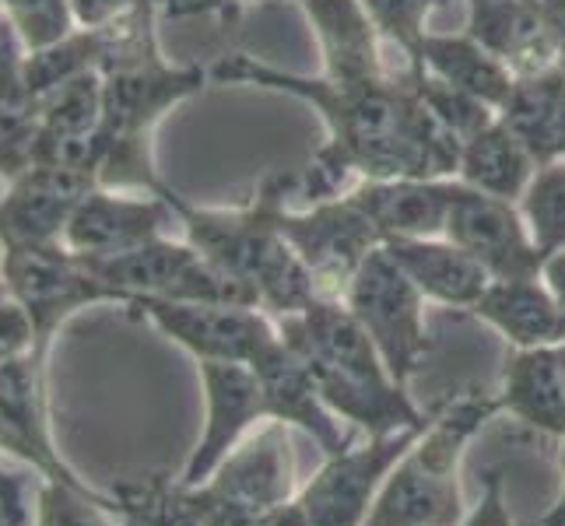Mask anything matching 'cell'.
<instances>
[{
    "label": "cell",
    "mask_w": 565,
    "mask_h": 526,
    "mask_svg": "<svg viewBox=\"0 0 565 526\" xmlns=\"http://www.w3.org/2000/svg\"><path fill=\"white\" fill-rule=\"evenodd\" d=\"M201 383H204V404H207V425L190 453L180 484H204L218 463L236 450V446L257 428V421H267L264 386L253 373V365L243 362H198Z\"/></svg>",
    "instance_id": "cell-12"
},
{
    "label": "cell",
    "mask_w": 565,
    "mask_h": 526,
    "mask_svg": "<svg viewBox=\"0 0 565 526\" xmlns=\"http://www.w3.org/2000/svg\"><path fill=\"white\" fill-rule=\"evenodd\" d=\"M278 334L309 365L320 400L369 439L433 421L341 299H313L302 313L281 316Z\"/></svg>",
    "instance_id": "cell-3"
},
{
    "label": "cell",
    "mask_w": 565,
    "mask_h": 526,
    "mask_svg": "<svg viewBox=\"0 0 565 526\" xmlns=\"http://www.w3.org/2000/svg\"><path fill=\"white\" fill-rule=\"evenodd\" d=\"M11 291H8V285H4V278H0V299H8Z\"/></svg>",
    "instance_id": "cell-42"
},
{
    "label": "cell",
    "mask_w": 565,
    "mask_h": 526,
    "mask_svg": "<svg viewBox=\"0 0 565 526\" xmlns=\"http://www.w3.org/2000/svg\"><path fill=\"white\" fill-rule=\"evenodd\" d=\"M555 159H565V92L558 95L548 133H544V148H541V162H555Z\"/></svg>",
    "instance_id": "cell-37"
},
{
    "label": "cell",
    "mask_w": 565,
    "mask_h": 526,
    "mask_svg": "<svg viewBox=\"0 0 565 526\" xmlns=\"http://www.w3.org/2000/svg\"><path fill=\"white\" fill-rule=\"evenodd\" d=\"M460 526H513L510 502H505V474H502V466H492V471L484 474L481 498H478L475 509H467Z\"/></svg>",
    "instance_id": "cell-33"
},
{
    "label": "cell",
    "mask_w": 565,
    "mask_h": 526,
    "mask_svg": "<svg viewBox=\"0 0 565 526\" xmlns=\"http://www.w3.org/2000/svg\"><path fill=\"white\" fill-rule=\"evenodd\" d=\"M407 77H412V85L418 92V99L425 103V109L433 112L460 144L467 138H475L478 130H484L499 116L492 106H484L481 99H475V95L439 82V77H433L428 71H407Z\"/></svg>",
    "instance_id": "cell-29"
},
{
    "label": "cell",
    "mask_w": 565,
    "mask_h": 526,
    "mask_svg": "<svg viewBox=\"0 0 565 526\" xmlns=\"http://www.w3.org/2000/svg\"><path fill=\"white\" fill-rule=\"evenodd\" d=\"M369 18L380 32L383 43L397 46L404 56V71H418V56L425 35L433 32L428 22L439 8H446L450 0H362Z\"/></svg>",
    "instance_id": "cell-28"
},
{
    "label": "cell",
    "mask_w": 565,
    "mask_h": 526,
    "mask_svg": "<svg viewBox=\"0 0 565 526\" xmlns=\"http://www.w3.org/2000/svg\"><path fill=\"white\" fill-rule=\"evenodd\" d=\"M25 505H22V481L14 474L0 471V526H22Z\"/></svg>",
    "instance_id": "cell-35"
},
{
    "label": "cell",
    "mask_w": 565,
    "mask_h": 526,
    "mask_svg": "<svg viewBox=\"0 0 565 526\" xmlns=\"http://www.w3.org/2000/svg\"><path fill=\"white\" fill-rule=\"evenodd\" d=\"M264 386L267 421H281L288 428H299L313 439L323 457L344 453L348 446H355L352 432L341 425V418L320 400L317 383L309 376V365L302 362L299 351H291L281 334L270 337L260 355L249 362Z\"/></svg>",
    "instance_id": "cell-15"
},
{
    "label": "cell",
    "mask_w": 565,
    "mask_h": 526,
    "mask_svg": "<svg viewBox=\"0 0 565 526\" xmlns=\"http://www.w3.org/2000/svg\"><path fill=\"white\" fill-rule=\"evenodd\" d=\"M35 351V326L29 309L18 299H0V365Z\"/></svg>",
    "instance_id": "cell-32"
},
{
    "label": "cell",
    "mask_w": 565,
    "mask_h": 526,
    "mask_svg": "<svg viewBox=\"0 0 565 526\" xmlns=\"http://www.w3.org/2000/svg\"><path fill=\"white\" fill-rule=\"evenodd\" d=\"M463 32L495 53L516 77H534L562 64L555 35L534 0H467Z\"/></svg>",
    "instance_id": "cell-17"
},
{
    "label": "cell",
    "mask_w": 565,
    "mask_h": 526,
    "mask_svg": "<svg viewBox=\"0 0 565 526\" xmlns=\"http://www.w3.org/2000/svg\"><path fill=\"white\" fill-rule=\"evenodd\" d=\"M249 4H275V0H177V4L166 11L172 18H186V14H225V11H239Z\"/></svg>",
    "instance_id": "cell-36"
},
{
    "label": "cell",
    "mask_w": 565,
    "mask_h": 526,
    "mask_svg": "<svg viewBox=\"0 0 565 526\" xmlns=\"http://www.w3.org/2000/svg\"><path fill=\"white\" fill-rule=\"evenodd\" d=\"M495 415H502L495 394H463L436 411L386 474L365 526H460L467 516L460 463Z\"/></svg>",
    "instance_id": "cell-4"
},
{
    "label": "cell",
    "mask_w": 565,
    "mask_h": 526,
    "mask_svg": "<svg viewBox=\"0 0 565 526\" xmlns=\"http://www.w3.org/2000/svg\"><path fill=\"white\" fill-rule=\"evenodd\" d=\"M0 450H8V453H14V457H22V460H29L32 466H35V453H32V446L18 436V428L8 421V415L0 411Z\"/></svg>",
    "instance_id": "cell-39"
},
{
    "label": "cell",
    "mask_w": 565,
    "mask_h": 526,
    "mask_svg": "<svg viewBox=\"0 0 565 526\" xmlns=\"http://www.w3.org/2000/svg\"><path fill=\"white\" fill-rule=\"evenodd\" d=\"M103 120V74L88 71L43 95L32 165H77L99 172L95 133Z\"/></svg>",
    "instance_id": "cell-16"
},
{
    "label": "cell",
    "mask_w": 565,
    "mask_h": 526,
    "mask_svg": "<svg viewBox=\"0 0 565 526\" xmlns=\"http://www.w3.org/2000/svg\"><path fill=\"white\" fill-rule=\"evenodd\" d=\"M0 278H4L11 299H18L32 316L35 326V351L32 355L43 362L46 344L53 330L61 326L71 313L95 302H120L130 299L120 288L95 278L82 264L77 253H71L64 243H14L4 246L0 257Z\"/></svg>",
    "instance_id": "cell-6"
},
{
    "label": "cell",
    "mask_w": 565,
    "mask_h": 526,
    "mask_svg": "<svg viewBox=\"0 0 565 526\" xmlns=\"http://www.w3.org/2000/svg\"><path fill=\"white\" fill-rule=\"evenodd\" d=\"M558 358H562V365H565V341L558 344Z\"/></svg>",
    "instance_id": "cell-43"
},
{
    "label": "cell",
    "mask_w": 565,
    "mask_h": 526,
    "mask_svg": "<svg viewBox=\"0 0 565 526\" xmlns=\"http://www.w3.org/2000/svg\"><path fill=\"white\" fill-rule=\"evenodd\" d=\"M562 67H565V61H562Z\"/></svg>",
    "instance_id": "cell-44"
},
{
    "label": "cell",
    "mask_w": 565,
    "mask_h": 526,
    "mask_svg": "<svg viewBox=\"0 0 565 526\" xmlns=\"http://www.w3.org/2000/svg\"><path fill=\"white\" fill-rule=\"evenodd\" d=\"M534 169L537 159L527 151V144L495 116L489 127L460 144L457 180L471 190L489 193V197L516 204L523 197V190H527Z\"/></svg>",
    "instance_id": "cell-25"
},
{
    "label": "cell",
    "mask_w": 565,
    "mask_h": 526,
    "mask_svg": "<svg viewBox=\"0 0 565 526\" xmlns=\"http://www.w3.org/2000/svg\"><path fill=\"white\" fill-rule=\"evenodd\" d=\"M457 175L446 180H359L352 197L386 239H436L446 232Z\"/></svg>",
    "instance_id": "cell-18"
},
{
    "label": "cell",
    "mask_w": 565,
    "mask_h": 526,
    "mask_svg": "<svg viewBox=\"0 0 565 526\" xmlns=\"http://www.w3.org/2000/svg\"><path fill=\"white\" fill-rule=\"evenodd\" d=\"M541 18H544V25H548V32L555 35V43H558V53H562V61H565V0H534Z\"/></svg>",
    "instance_id": "cell-38"
},
{
    "label": "cell",
    "mask_w": 565,
    "mask_h": 526,
    "mask_svg": "<svg viewBox=\"0 0 565 526\" xmlns=\"http://www.w3.org/2000/svg\"><path fill=\"white\" fill-rule=\"evenodd\" d=\"M341 302L352 309V316L362 323V330L373 344L394 379L407 383L422 358L428 355V326H425V296L415 288V281L397 267L386 246L373 249L365 264L348 281Z\"/></svg>",
    "instance_id": "cell-7"
},
{
    "label": "cell",
    "mask_w": 565,
    "mask_h": 526,
    "mask_svg": "<svg viewBox=\"0 0 565 526\" xmlns=\"http://www.w3.org/2000/svg\"><path fill=\"white\" fill-rule=\"evenodd\" d=\"M323 56L330 82H380L390 74L383 64V39L362 0H299Z\"/></svg>",
    "instance_id": "cell-19"
},
{
    "label": "cell",
    "mask_w": 565,
    "mask_h": 526,
    "mask_svg": "<svg viewBox=\"0 0 565 526\" xmlns=\"http://www.w3.org/2000/svg\"><path fill=\"white\" fill-rule=\"evenodd\" d=\"M92 190H99L95 169L29 165L0 197V246L61 243L71 214Z\"/></svg>",
    "instance_id": "cell-13"
},
{
    "label": "cell",
    "mask_w": 565,
    "mask_h": 526,
    "mask_svg": "<svg viewBox=\"0 0 565 526\" xmlns=\"http://www.w3.org/2000/svg\"><path fill=\"white\" fill-rule=\"evenodd\" d=\"M299 172H270L257 193L239 207H198L186 204L162 183L166 201L177 211L186 243L225 275L253 288L267 316H296L320 299L317 281L299 260V253L281 236V207L296 197Z\"/></svg>",
    "instance_id": "cell-2"
},
{
    "label": "cell",
    "mask_w": 565,
    "mask_h": 526,
    "mask_svg": "<svg viewBox=\"0 0 565 526\" xmlns=\"http://www.w3.org/2000/svg\"><path fill=\"white\" fill-rule=\"evenodd\" d=\"M558 466H562V495L555 498V505L541 516V526H565V436H562V453H558Z\"/></svg>",
    "instance_id": "cell-41"
},
{
    "label": "cell",
    "mask_w": 565,
    "mask_h": 526,
    "mask_svg": "<svg viewBox=\"0 0 565 526\" xmlns=\"http://www.w3.org/2000/svg\"><path fill=\"white\" fill-rule=\"evenodd\" d=\"M99 67V29H77L61 43L25 56V82L43 99L53 88L74 82L77 74Z\"/></svg>",
    "instance_id": "cell-27"
},
{
    "label": "cell",
    "mask_w": 565,
    "mask_h": 526,
    "mask_svg": "<svg viewBox=\"0 0 565 526\" xmlns=\"http://www.w3.org/2000/svg\"><path fill=\"white\" fill-rule=\"evenodd\" d=\"M443 236L457 243L463 253H471L492 275V281L537 278L544 267V257L531 239L520 204L489 197V193L463 186L460 180L454 190V207Z\"/></svg>",
    "instance_id": "cell-11"
},
{
    "label": "cell",
    "mask_w": 565,
    "mask_h": 526,
    "mask_svg": "<svg viewBox=\"0 0 565 526\" xmlns=\"http://www.w3.org/2000/svg\"><path fill=\"white\" fill-rule=\"evenodd\" d=\"M211 71L198 64H166L162 53L103 74V120L95 133L99 148V186L145 190L162 186L151 162V130L162 116L204 92Z\"/></svg>",
    "instance_id": "cell-5"
},
{
    "label": "cell",
    "mask_w": 565,
    "mask_h": 526,
    "mask_svg": "<svg viewBox=\"0 0 565 526\" xmlns=\"http://www.w3.org/2000/svg\"><path fill=\"white\" fill-rule=\"evenodd\" d=\"M278 225L288 246L313 275L320 299H341L369 253L383 246L380 228L348 197V190L306 207L285 204Z\"/></svg>",
    "instance_id": "cell-8"
},
{
    "label": "cell",
    "mask_w": 565,
    "mask_h": 526,
    "mask_svg": "<svg viewBox=\"0 0 565 526\" xmlns=\"http://www.w3.org/2000/svg\"><path fill=\"white\" fill-rule=\"evenodd\" d=\"M499 407L513 415L534 432L565 436V365L558 358V347H527L513 351L505 362Z\"/></svg>",
    "instance_id": "cell-22"
},
{
    "label": "cell",
    "mask_w": 565,
    "mask_h": 526,
    "mask_svg": "<svg viewBox=\"0 0 565 526\" xmlns=\"http://www.w3.org/2000/svg\"><path fill=\"white\" fill-rule=\"evenodd\" d=\"M544 260L565 249V159L541 162L516 201Z\"/></svg>",
    "instance_id": "cell-26"
},
{
    "label": "cell",
    "mask_w": 565,
    "mask_h": 526,
    "mask_svg": "<svg viewBox=\"0 0 565 526\" xmlns=\"http://www.w3.org/2000/svg\"><path fill=\"white\" fill-rule=\"evenodd\" d=\"M467 313L489 323L516 351L558 347L565 341V309L558 305V299L552 296V288L544 285L541 275L492 281Z\"/></svg>",
    "instance_id": "cell-20"
},
{
    "label": "cell",
    "mask_w": 565,
    "mask_h": 526,
    "mask_svg": "<svg viewBox=\"0 0 565 526\" xmlns=\"http://www.w3.org/2000/svg\"><path fill=\"white\" fill-rule=\"evenodd\" d=\"M134 0H71L74 18L82 29H95V25H106L109 18H116L120 11H127Z\"/></svg>",
    "instance_id": "cell-34"
},
{
    "label": "cell",
    "mask_w": 565,
    "mask_h": 526,
    "mask_svg": "<svg viewBox=\"0 0 565 526\" xmlns=\"http://www.w3.org/2000/svg\"><path fill=\"white\" fill-rule=\"evenodd\" d=\"M218 85L278 92L320 112L327 141L313 162L299 169L296 197L306 204L334 197L344 180H446L457 175L460 141L425 109L407 71L380 82H330L323 74H296L249 53L222 56L207 67Z\"/></svg>",
    "instance_id": "cell-1"
},
{
    "label": "cell",
    "mask_w": 565,
    "mask_h": 526,
    "mask_svg": "<svg viewBox=\"0 0 565 526\" xmlns=\"http://www.w3.org/2000/svg\"><path fill=\"white\" fill-rule=\"evenodd\" d=\"M120 513L116 502L95 495V492H77L64 481H50L39 492V519L35 526H116L109 516Z\"/></svg>",
    "instance_id": "cell-31"
},
{
    "label": "cell",
    "mask_w": 565,
    "mask_h": 526,
    "mask_svg": "<svg viewBox=\"0 0 565 526\" xmlns=\"http://www.w3.org/2000/svg\"><path fill=\"white\" fill-rule=\"evenodd\" d=\"M8 8V22L22 35L29 53L61 43L74 32V8L71 0H0Z\"/></svg>",
    "instance_id": "cell-30"
},
{
    "label": "cell",
    "mask_w": 565,
    "mask_h": 526,
    "mask_svg": "<svg viewBox=\"0 0 565 526\" xmlns=\"http://www.w3.org/2000/svg\"><path fill=\"white\" fill-rule=\"evenodd\" d=\"M418 71H428L439 82L454 85L467 95H475L495 112L505 106L516 85V74L505 67L495 53H489L475 35L460 32H428L422 43Z\"/></svg>",
    "instance_id": "cell-24"
},
{
    "label": "cell",
    "mask_w": 565,
    "mask_h": 526,
    "mask_svg": "<svg viewBox=\"0 0 565 526\" xmlns=\"http://www.w3.org/2000/svg\"><path fill=\"white\" fill-rule=\"evenodd\" d=\"M422 432L425 425L373 439L365 436V442L327 457L320 471L296 495L306 526H365L386 474L394 471V463L412 450V442Z\"/></svg>",
    "instance_id": "cell-9"
},
{
    "label": "cell",
    "mask_w": 565,
    "mask_h": 526,
    "mask_svg": "<svg viewBox=\"0 0 565 526\" xmlns=\"http://www.w3.org/2000/svg\"><path fill=\"white\" fill-rule=\"evenodd\" d=\"M390 257L428 302L450 305V309H471L484 288L492 285V275L484 270L471 253H463L446 236L436 239H386L383 243Z\"/></svg>",
    "instance_id": "cell-21"
},
{
    "label": "cell",
    "mask_w": 565,
    "mask_h": 526,
    "mask_svg": "<svg viewBox=\"0 0 565 526\" xmlns=\"http://www.w3.org/2000/svg\"><path fill=\"white\" fill-rule=\"evenodd\" d=\"M177 222L180 218L166 201L162 186L154 193H145V197H120V193L99 186L77 204L61 243L77 257L103 260L169 236V228Z\"/></svg>",
    "instance_id": "cell-14"
},
{
    "label": "cell",
    "mask_w": 565,
    "mask_h": 526,
    "mask_svg": "<svg viewBox=\"0 0 565 526\" xmlns=\"http://www.w3.org/2000/svg\"><path fill=\"white\" fill-rule=\"evenodd\" d=\"M130 316L151 320L166 337L190 351L198 362H243L249 365L260 347L278 337L264 309L253 305H222V302H172L134 296L127 302Z\"/></svg>",
    "instance_id": "cell-10"
},
{
    "label": "cell",
    "mask_w": 565,
    "mask_h": 526,
    "mask_svg": "<svg viewBox=\"0 0 565 526\" xmlns=\"http://www.w3.org/2000/svg\"><path fill=\"white\" fill-rule=\"evenodd\" d=\"M541 278H544V285L552 288V296L558 299V305L565 309V249H562V253H555V257L544 260Z\"/></svg>",
    "instance_id": "cell-40"
},
{
    "label": "cell",
    "mask_w": 565,
    "mask_h": 526,
    "mask_svg": "<svg viewBox=\"0 0 565 526\" xmlns=\"http://www.w3.org/2000/svg\"><path fill=\"white\" fill-rule=\"evenodd\" d=\"M43 99L25 82L22 35L0 22V175L11 183L32 165Z\"/></svg>",
    "instance_id": "cell-23"
}]
</instances>
